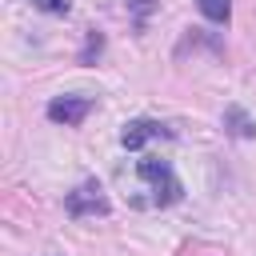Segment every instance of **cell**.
Here are the masks:
<instances>
[{
	"label": "cell",
	"instance_id": "cell-1",
	"mask_svg": "<svg viewBox=\"0 0 256 256\" xmlns=\"http://www.w3.org/2000/svg\"><path fill=\"white\" fill-rule=\"evenodd\" d=\"M136 176L152 188V204H156V208H172V204L184 196V188H180L172 164L160 160V156H140V160H136Z\"/></svg>",
	"mask_w": 256,
	"mask_h": 256
},
{
	"label": "cell",
	"instance_id": "cell-2",
	"mask_svg": "<svg viewBox=\"0 0 256 256\" xmlns=\"http://www.w3.org/2000/svg\"><path fill=\"white\" fill-rule=\"evenodd\" d=\"M64 212L72 220H96V216H108L112 204L104 196V184L100 180H80L68 196H64Z\"/></svg>",
	"mask_w": 256,
	"mask_h": 256
},
{
	"label": "cell",
	"instance_id": "cell-3",
	"mask_svg": "<svg viewBox=\"0 0 256 256\" xmlns=\"http://www.w3.org/2000/svg\"><path fill=\"white\" fill-rule=\"evenodd\" d=\"M96 108V100L92 96H52L48 100V108H44V116L52 120V124H64V128H76V124H84V116Z\"/></svg>",
	"mask_w": 256,
	"mask_h": 256
},
{
	"label": "cell",
	"instance_id": "cell-4",
	"mask_svg": "<svg viewBox=\"0 0 256 256\" xmlns=\"http://www.w3.org/2000/svg\"><path fill=\"white\" fill-rule=\"evenodd\" d=\"M156 136H164V140H168V136H172V128H164L160 120H144V116H140V120H128V124H124L120 144H124L128 152H140V148H144L148 140H156Z\"/></svg>",
	"mask_w": 256,
	"mask_h": 256
},
{
	"label": "cell",
	"instance_id": "cell-5",
	"mask_svg": "<svg viewBox=\"0 0 256 256\" xmlns=\"http://www.w3.org/2000/svg\"><path fill=\"white\" fill-rule=\"evenodd\" d=\"M224 132H228L232 140H252V136H256V120H252L240 104H228V108H224Z\"/></svg>",
	"mask_w": 256,
	"mask_h": 256
},
{
	"label": "cell",
	"instance_id": "cell-6",
	"mask_svg": "<svg viewBox=\"0 0 256 256\" xmlns=\"http://www.w3.org/2000/svg\"><path fill=\"white\" fill-rule=\"evenodd\" d=\"M200 16L212 20V24H228L232 20V0H196Z\"/></svg>",
	"mask_w": 256,
	"mask_h": 256
},
{
	"label": "cell",
	"instance_id": "cell-7",
	"mask_svg": "<svg viewBox=\"0 0 256 256\" xmlns=\"http://www.w3.org/2000/svg\"><path fill=\"white\" fill-rule=\"evenodd\" d=\"M100 52H104V32H100V28H88V32H84V48H80V64L100 60Z\"/></svg>",
	"mask_w": 256,
	"mask_h": 256
},
{
	"label": "cell",
	"instance_id": "cell-8",
	"mask_svg": "<svg viewBox=\"0 0 256 256\" xmlns=\"http://www.w3.org/2000/svg\"><path fill=\"white\" fill-rule=\"evenodd\" d=\"M124 8H128V16H132V24H136V32H144V24H148V16L156 12V0H124Z\"/></svg>",
	"mask_w": 256,
	"mask_h": 256
},
{
	"label": "cell",
	"instance_id": "cell-9",
	"mask_svg": "<svg viewBox=\"0 0 256 256\" xmlns=\"http://www.w3.org/2000/svg\"><path fill=\"white\" fill-rule=\"evenodd\" d=\"M32 8H40V12H48V16H68V0H32Z\"/></svg>",
	"mask_w": 256,
	"mask_h": 256
}]
</instances>
